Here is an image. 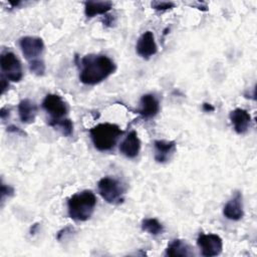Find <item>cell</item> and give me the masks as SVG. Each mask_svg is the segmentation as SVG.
Segmentation results:
<instances>
[{
  "label": "cell",
  "mask_w": 257,
  "mask_h": 257,
  "mask_svg": "<svg viewBox=\"0 0 257 257\" xmlns=\"http://www.w3.org/2000/svg\"><path fill=\"white\" fill-rule=\"evenodd\" d=\"M78 64L81 66L79 80L86 85H95L101 82L112 74L116 68L114 62L103 54L85 55Z\"/></svg>",
  "instance_id": "1"
},
{
  "label": "cell",
  "mask_w": 257,
  "mask_h": 257,
  "mask_svg": "<svg viewBox=\"0 0 257 257\" xmlns=\"http://www.w3.org/2000/svg\"><path fill=\"white\" fill-rule=\"evenodd\" d=\"M96 206V197L90 190H84L72 195L67 201L68 216L74 221L88 220Z\"/></svg>",
  "instance_id": "2"
},
{
  "label": "cell",
  "mask_w": 257,
  "mask_h": 257,
  "mask_svg": "<svg viewBox=\"0 0 257 257\" xmlns=\"http://www.w3.org/2000/svg\"><path fill=\"white\" fill-rule=\"evenodd\" d=\"M123 131L115 123H98L89 130V136L94 148L100 152L112 150Z\"/></svg>",
  "instance_id": "3"
},
{
  "label": "cell",
  "mask_w": 257,
  "mask_h": 257,
  "mask_svg": "<svg viewBox=\"0 0 257 257\" xmlns=\"http://www.w3.org/2000/svg\"><path fill=\"white\" fill-rule=\"evenodd\" d=\"M98 193L108 204L118 205L123 202L126 188L124 184L113 177H103L97 183Z\"/></svg>",
  "instance_id": "4"
},
{
  "label": "cell",
  "mask_w": 257,
  "mask_h": 257,
  "mask_svg": "<svg viewBox=\"0 0 257 257\" xmlns=\"http://www.w3.org/2000/svg\"><path fill=\"white\" fill-rule=\"evenodd\" d=\"M0 66L2 76L6 79L18 82L23 77V70L22 65L18 57L11 51L2 52L0 57Z\"/></svg>",
  "instance_id": "5"
},
{
  "label": "cell",
  "mask_w": 257,
  "mask_h": 257,
  "mask_svg": "<svg viewBox=\"0 0 257 257\" xmlns=\"http://www.w3.org/2000/svg\"><path fill=\"white\" fill-rule=\"evenodd\" d=\"M197 245L201 254L205 257L217 256L223 249V241L216 234H200L197 239Z\"/></svg>",
  "instance_id": "6"
},
{
  "label": "cell",
  "mask_w": 257,
  "mask_h": 257,
  "mask_svg": "<svg viewBox=\"0 0 257 257\" xmlns=\"http://www.w3.org/2000/svg\"><path fill=\"white\" fill-rule=\"evenodd\" d=\"M42 108L51 116L52 119L63 118L68 112V106L63 98L54 93L47 94L42 101Z\"/></svg>",
  "instance_id": "7"
},
{
  "label": "cell",
  "mask_w": 257,
  "mask_h": 257,
  "mask_svg": "<svg viewBox=\"0 0 257 257\" xmlns=\"http://www.w3.org/2000/svg\"><path fill=\"white\" fill-rule=\"evenodd\" d=\"M19 46L24 57L30 61L38 58L44 50V43L40 37L24 36L19 40Z\"/></svg>",
  "instance_id": "8"
},
{
  "label": "cell",
  "mask_w": 257,
  "mask_h": 257,
  "mask_svg": "<svg viewBox=\"0 0 257 257\" xmlns=\"http://www.w3.org/2000/svg\"><path fill=\"white\" fill-rule=\"evenodd\" d=\"M136 50L137 53L145 59H149L157 53L158 46L156 44L155 37L152 31L148 30L139 37L136 45Z\"/></svg>",
  "instance_id": "9"
},
{
  "label": "cell",
  "mask_w": 257,
  "mask_h": 257,
  "mask_svg": "<svg viewBox=\"0 0 257 257\" xmlns=\"http://www.w3.org/2000/svg\"><path fill=\"white\" fill-rule=\"evenodd\" d=\"M223 215L231 221H239L244 216L242 194L239 191L234 193V196L226 203L223 208Z\"/></svg>",
  "instance_id": "10"
},
{
  "label": "cell",
  "mask_w": 257,
  "mask_h": 257,
  "mask_svg": "<svg viewBox=\"0 0 257 257\" xmlns=\"http://www.w3.org/2000/svg\"><path fill=\"white\" fill-rule=\"evenodd\" d=\"M176 152V142L157 140L154 142V158L159 164L169 162Z\"/></svg>",
  "instance_id": "11"
},
{
  "label": "cell",
  "mask_w": 257,
  "mask_h": 257,
  "mask_svg": "<svg viewBox=\"0 0 257 257\" xmlns=\"http://www.w3.org/2000/svg\"><path fill=\"white\" fill-rule=\"evenodd\" d=\"M229 118L237 134L243 135L247 133L251 122V115L247 110L239 107L235 108L229 113Z\"/></svg>",
  "instance_id": "12"
},
{
  "label": "cell",
  "mask_w": 257,
  "mask_h": 257,
  "mask_svg": "<svg viewBox=\"0 0 257 257\" xmlns=\"http://www.w3.org/2000/svg\"><path fill=\"white\" fill-rule=\"evenodd\" d=\"M160 111V102L155 94L146 93L140 99V107L138 112L144 118H152Z\"/></svg>",
  "instance_id": "13"
},
{
  "label": "cell",
  "mask_w": 257,
  "mask_h": 257,
  "mask_svg": "<svg viewBox=\"0 0 257 257\" xmlns=\"http://www.w3.org/2000/svg\"><path fill=\"white\" fill-rule=\"evenodd\" d=\"M141 150V141L136 131H132L127 134L124 140L119 145V152L128 159L136 158Z\"/></svg>",
  "instance_id": "14"
},
{
  "label": "cell",
  "mask_w": 257,
  "mask_h": 257,
  "mask_svg": "<svg viewBox=\"0 0 257 257\" xmlns=\"http://www.w3.org/2000/svg\"><path fill=\"white\" fill-rule=\"evenodd\" d=\"M18 113L23 123H32L37 115V105L31 99L24 98L18 104Z\"/></svg>",
  "instance_id": "15"
},
{
  "label": "cell",
  "mask_w": 257,
  "mask_h": 257,
  "mask_svg": "<svg viewBox=\"0 0 257 257\" xmlns=\"http://www.w3.org/2000/svg\"><path fill=\"white\" fill-rule=\"evenodd\" d=\"M112 8L110 1H86L84 3V14L87 18L96 15H105Z\"/></svg>",
  "instance_id": "16"
},
{
  "label": "cell",
  "mask_w": 257,
  "mask_h": 257,
  "mask_svg": "<svg viewBox=\"0 0 257 257\" xmlns=\"http://www.w3.org/2000/svg\"><path fill=\"white\" fill-rule=\"evenodd\" d=\"M194 253L190 245L181 239L173 240L166 249V255L177 257V256H192Z\"/></svg>",
  "instance_id": "17"
},
{
  "label": "cell",
  "mask_w": 257,
  "mask_h": 257,
  "mask_svg": "<svg viewBox=\"0 0 257 257\" xmlns=\"http://www.w3.org/2000/svg\"><path fill=\"white\" fill-rule=\"evenodd\" d=\"M48 124L58 130L65 137H70L73 134V122L69 118H59V119L50 118L48 121Z\"/></svg>",
  "instance_id": "18"
},
{
  "label": "cell",
  "mask_w": 257,
  "mask_h": 257,
  "mask_svg": "<svg viewBox=\"0 0 257 257\" xmlns=\"http://www.w3.org/2000/svg\"><path fill=\"white\" fill-rule=\"evenodd\" d=\"M142 229L151 235L157 236L164 232L163 224L156 218H146L142 221Z\"/></svg>",
  "instance_id": "19"
},
{
  "label": "cell",
  "mask_w": 257,
  "mask_h": 257,
  "mask_svg": "<svg viewBox=\"0 0 257 257\" xmlns=\"http://www.w3.org/2000/svg\"><path fill=\"white\" fill-rule=\"evenodd\" d=\"M29 70L37 76H42L45 72V63H44V61L40 58L30 60L29 61Z\"/></svg>",
  "instance_id": "20"
},
{
  "label": "cell",
  "mask_w": 257,
  "mask_h": 257,
  "mask_svg": "<svg viewBox=\"0 0 257 257\" xmlns=\"http://www.w3.org/2000/svg\"><path fill=\"white\" fill-rule=\"evenodd\" d=\"M151 6L153 9L157 10V11H166V10H170L172 8H174L176 6V4L174 2L171 1H153L151 3Z\"/></svg>",
  "instance_id": "21"
},
{
  "label": "cell",
  "mask_w": 257,
  "mask_h": 257,
  "mask_svg": "<svg viewBox=\"0 0 257 257\" xmlns=\"http://www.w3.org/2000/svg\"><path fill=\"white\" fill-rule=\"evenodd\" d=\"M14 195V189L9 186L4 184L3 182L1 183V189H0V196H1V205H3L4 201L6 198L12 197Z\"/></svg>",
  "instance_id": "22"
},
{
  "label": "cell",
  "mask_w": 257,
  "mask_h": 257,
  "mask_svg": "<svg viewBox=\"0 0 257 257\" xmlns=\"http://www.w3.org/2000/svg\"><path fill=\"white\" fill-rule=\"evenodd\" d=\"M73 230H74V229H73L71 226H67V227L63 228L62 230H60V231L57 233V236H56L57 240H58V241L62 240L67 234H71V233L73 232Z\"/></svg>",
  "instance_id": "23"
},
{
  "label": "cell",
  "mask_w": 257,
  "mask_h": 257,
  "mask_svg": "<svg viewBox=\"0 0 257 257\" xmlns=\"http://www.w3.org/2000/svg\"><path fill=\"white\" fill-rule=\"evenodd\" d=\"M113 22H114V17H113V15H107V14H105V15L103 16L102 23H103L104 26L110 27V26H112Z\"/></svg>",
  "instance_id": "24"
},
{
  "label": "cell",
  "mask_w": 257,
  "mask_h": 257,
  "mask_svg": "<svg viewBox=\"0 0 257 257\" xmlns=\"http://www.w3.org/2000/svg\"><path fill=\"white\" fill-rule=\"evenodd\" d=\"M7 132L13 133V134H18V135H21V136H26V134L20 127H18L16 125H13V124L7 126Z\"/></svg>",
  "instance_id": "25"
},
{
  "label": "cell",
  "mask_w": 257,
  "mask_h": 257,
  "mask_svg": "<svg viewBox=\"0 0 257 257\" xmlns=\"http://www.w3.org/2000/svg\"><path fill=\"white\" fill-rule=\"evenodd\" d=\"M9 114H10V108L2 107L0 109V116H1L2 120H5L7 117H9Z\"/></svg>",
  "instance_id": "26"
},
{
  "label": "cell",
  "mask_w": 257,
  "mask_h": 257,
  "mask_svg": "<svg viewBox=\"0 0 257 257\" xmlns=\"http://www.w3.org/2000/svg\"><path fill=\"white\" fill-rule=\"evenodd\" d=\"M9 84H8V79H6L4 76L1 75V93L3 94L5 92V90L8 88Z\"/></svg>",
  "instance_id": "27"
},
{
  "label": "cell",
  "mask_w": 257,
  "mask_h": 257,
  "mask_svg": "<svg viewBox=\"0 0 257 257\" xmlns=\"http://www.w3.org/2000/svg\"><path fill=\"white\" fill-rule=\"evenodd\" d=\"M202 108L206 112H211V111L215 110V107L211 103H208V102H204L203 105H202Z\"/></svg>",
  "instance_id": "28"
}]
</instances>
